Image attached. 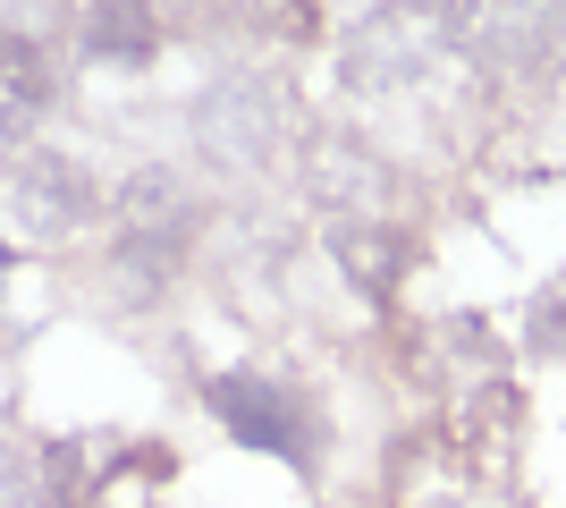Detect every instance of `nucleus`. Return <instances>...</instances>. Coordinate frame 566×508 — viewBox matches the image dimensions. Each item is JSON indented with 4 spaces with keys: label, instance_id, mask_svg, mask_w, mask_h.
Instances as JSON below:
<instances>
[{
    "label": "nucleus",
    "instance_id": "39448f33",
    "mask_svg": "<svg viewBox=\"0 0 566 508\" xmlns=\"http://www.w3.org/2000/svg\"><path fill=\"white\" fill-rule=\"evenodd\" d=\"M220 18H245V25H271V34H305L313 25V0H212Z\"/></svg>",
    "mask_w": 566,
    "mask_h": 508
},
{
    "label": "nucleus",
    "instance_id": "f257e3e1",
    "mask_svg": "<svg viewBox=\"0 0 566 508\" xmlns=\"http://www.w3.org/2000/svg\"><path fill=\"white\" fill-rule=\"evenodd\" d=\"M9 204H18V220L34 238H76L94 220V195H85V178L60 153H18L9 162Z\"/></svg>",
    "mask_w": 566,
    "mask_h": 508
},
{
    "label": "nucleus",
    "instance_id": "20e7f679",
    "mask_svg": "<svg viewBox=\"0 0 566 508\" xmlns=\"http://www.w3.org/2000/svg\"><path fill=\"white\" fill-rule=\"evenodd\" d=\"M85 43H94L102 60H144V51L161 43V18H153V0H94Z\"/></svg>",
    "mask_w": 566,
    "mask_h": 508
},
{
    "label": "nucleus",
    "instance_id": "7ed1b4c3",
    "mask_svg": "<svg viewBox=\"0 0 566 508\" xmlns=\"http://www.w3.org/2000/svg\"><path fill=\"white\" fill-rule=\"evenodd\" d=\"M43 111H51V60L25 34H0V136H25Z\"/></svg>",
    "mask_w": 566,
    "mask_h": 508
},
{
    "label": "nucleus",
    "instance_id": "f03ea898",
    "mask_svg": "<svg viewBox=\"0 0 566 508\" xmlns=\"http://www.w3.org/2000/svg\"><path fill=\"white\" fill-rule=\"evenodd\" d=\"M212 407H220V424H229V440L271 449V458H305V407H296L287 390L254 382V373H229V382H212Z\"/></svg>",
    "mask_w": 566,
    "mask_h": 508
}]
</instances>
